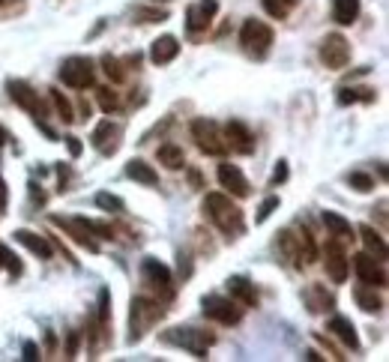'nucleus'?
I'll return each instance as SVG.
<instances>
[{"label": "nucleus", "mask_w": 389, "mask_h": 362, "mask_svg": "<svg viewBox=\"0 0 389 362\" xmlns=\"http://www.w3.org/2000/svg\"><path fill=\"white\" fill-rule=\"evenodd\" d=\"M204 213L207 219L216 224V228L225 234V236H240L243 228H246V222H243V210L231 204V198L228 195H222V192H210L204 198Z\"/></svg>", "instance_id": "nucleus-1"}, {"label": "nucleus", "mask_w": 389, "mask_h": 362, "mask_svg": "<svg viewBox=\"0 0 389 362\" xmlns=\"http://www.w3.org/2000/svg\"><path fill=\"white\" fill-rule=\"evenodd\" d=\"M162 344H171V347H183V351L195 354L198 359H204L207 351L216 344V335L204 332V330H195V327H171L159 335Z\"/></svg>", "instance_id": "nucleus-2"}, {"label": "nucleus", "mask_w": 389, "mask_h": 362, "mask_svg": "<svg viewBox=\"0 0 389 362\" xmlns=\"http://www.w3.org/2000/svg\"><path fill=\"white\" fill-rule=\"evenodd\" d=\"M162 318H165V308H162L156 299L135 296L129 306V342H141Z\"/></svg>", "instance_id": "nucleus-3"}, {"label": "nucleus", "mask_w": 389, "mask_h": 362, "mask_svg": "<svg viewBox=\"0 0 389 362\" xmlns=\"http://www.w3.org/2000/svg\"><path fill=\"white\" fill-rule=\"evenodd\" d=\"M273 40H275V33L267 21H258V18H246L243 21V28H240V45H243V52L249 57H255V60H263L270 54V48H273Z\"/></svg>", "instance_id": "nucleus-4"}, {"label": "nucleus", "mask_w": 389, "mask_h": 362, "mask_svg": "<svg viewBox=\"0 0 389 362\" xmlns=\"http://www.w3.org/2000/svg\"><path fill=\"white\" fill-rule=\"evenodd\" d=\"M201 308L210 320L222 323V327H234V323L243 320V306L237 303L234 296H219V294H210L201 299Z\"/></svg>", "instance_id": "nucleus-5"}, {"label": "nucleus", "mask_w": 389, "mask_h": 362, "mask_svg": "<svg viewBox=\"0 0 389 362\" xmlns=\"http://www.w3.org/2000/svg\"><path fill=\"white\" fill-rule=\"evenodd\" d=\"M60 81L72 90H87V87H93L96 81V69H93V60L90 57H66L64 64H60Z\"/></svg>", "instance_id": "nucleus-6"}, {"label": "nucleus", "mask_w": 389, "mask_h": 362, "mask_svg": "<svg viewBox=\"0 0 389 362\" xmlns=\"http://www.w3.org/2000/svg\"><path fill=\"white\" fill-rule=\"evenodd\" d=\"M192 141L198 144L201 153L207 156H225L228 153V144H225V135L219 132V126L207 117L192 120Z\"/></svg>", "instance_id": "nucleus-7"}, {"label": "nucleus", "mask_w": 389, "mask_h": 362, "mask_svg": "<svg viewBox=\"0 0 389 362\" xmlns=\"http://www.w3.org/2000/svg\"><path fill=\"white\" fill-rule=\"evenodd\" d=\"M141 279H144V284H150L153 291H159L165 299H174V279H171V270L162 264V260L144 258V260H141Z\"/></svg>", "instance_id": "nucleus-8"}, {"label": "nucleus", "mask_w": 389, "mask_h": 362, "mask_svg": "<svg viewBox=\"0 0 389 362\" xmlns=\"http://www.w3.org/2000/svg\"><path fill=\"white\" fill-rule=\"evenodd\" d=\"M321 64L326 69H345L350 64V42L342 33H330L321 42Z\"/></svg>", "instance_id": "nucleus-9"}, {"label": "nucleus", "mask_w": 389, "mask_h": 362, "mask_svg": "<svg viewBox=\"0 0 389 362\" xmlns=\"http://www.w3.org/2000/svg\"><path fill=\"white\" fill-rule=\"evenodd\" d=\"M6 93H9L12 102H16L18 108H24L28 114H33L36 120L45 117V105L40 102V93H36L28 81H12V78H9V81H6Z\"/></svg>", "instance_id": "nucleus-10"}, {"label": "nucleus", "mask_w": 389, "mask_h": 362, "mask_svg": "<svg viewBox=\"0 0 389 362\" xmlns=\"http://www.w3.org/2000/svg\"><path fill=\"white\" fill-rule=\"evenodd\" d=\"M52 224H57V228H64L75 243H78L81 248H87V252H99V243H96V234L90 231V224H87V219H69V216H52Z\"/></svg>", "instance_id": "nucleus-11"}, {"label": "nucleus", "mask_w": 389, "mask_h": 362, "mask_svg": "<svg viewBox=\"0 0 389 362\" xmlns=\"http://www.w3.org/2000/svg\"><path fill=\"white\" fill-rule=\"evenodd\" d=\"M354 270L362 284H369V288H386V270L381 260H374V255L362 252L354 258Z\"/></svg>", "instance_id": "nucleus-12"}, {"label": "nucleus", "mask_w": 389, "mask_h": 362, "mask_svg": "<svg viewBox=\"0 0 389 362\" xmlns=\"http://www.w3.org/2000/svg\"><path fill=\"white\" fill-rule=\"evenodd\" d=\"M120 138H123V126L120 123H111V120H102L99 126L93 129V147L99 150L102 156H114L120 150Z\"/></svg>", "instance_id": "nucleus-13"}, {"label": "nucleus", "mask_w": 389, "mask_h": 362, "mask_svg": "<svg viewBox=\"0 0 389 362\" xmlns=\"http://www.w3.org/2000/svg\"><path fill=\"white\" fill-rule=\"evenodd\" d=\"M225 144H228V150L249 156L255 150V135L243 120H228L225 123Z\"/></svg>", "instance_id": "nucleus-14"}, {"label": "nucleus", "mask_w": 389, "mask_h": 362, "mask_svg": "<svg viewBox=\"0 0 389 362\" xmlns=\"http://www.w3.org/2000/svg\"><path fill=\"white\" fill-rule=\"evenodd\" d=\"M216 12H219V0H195L189 12H186V28H189V33L207 30L213 18H216Z\"/></svg>", "instance_id": "nucleus-15"}, {"label": "nucleus", "mask_w": 389, "mask_h": 362, "mask_svg": "<svg viewBox=\"0 0 389 362\" xmlns=\"http://www.w3.org/2000/svg\"><path fill=\"white\" fill-rule=\"evenodd\" d=\"M216 177L222 183V189H228L234 198H249V195H252V186H249V180L243 177V171L237 165H231V162H222Z\"/></svg>", "instance_id": "nucleus-16"}, {"label": "nucleus", "mask_w": 389, "mask_h": 362, "mask_svg": "<svg viewBox=\"0 0 389 362\" xmlns=\"http://www.w3.org/2000/svg\"><path fill=\"white\" fill-rule=\"evenodd\" d=\"M180 54V42L177 36H159V40H153V45H150V60H153L156 66H168L174 57Z\"/></svg>", "instance_id": "nucleus-17"}, {"label": "nucleus", "mask_w": 389, "mask_h": 362, "mask_svg": "<svg viewBox=\"0 0 389 362\" xmlns=\"http://www.w3.org/2000/svg\"><path fill=\"white\" fill-rule=\"evenodd\" d=\"M326 272H330V279L335 284H342L347 279V258L342 252V246H338V240L326 243Z\"/></svg>", "instance_id": "nucleus-18"}, {"label": "nucleus", "mask_w": 389, "mask_h": 362, "mask_svg": "<svg viewBox=\"0 0 389 362\" xmlns=\"http://www.w3.org/2000/svg\"><path fill=\"white\" fill-rule=\"evenodd\" d=\"M303 299H306V306H309L311 315H323V311H333L335 308V296L326 291L323 284H309Z\"/></svg>", "instance_id": "nucleus-19"}, {"label": "nucleus", "mask_w": 389, "mask_h": 362, "mask_svg": "<svg viewBox=\"0 0 389 362\" xmlns=\"http://www.w3.org/2000/svg\"><path fill=\"white\" fill-rule=\"evenodd\" d=\"M326 332H333L345 347H350V351H359V335H357V327H354V323H350L347 318H338V315H335L330 323H326Z\"/></svg>", "instance_id": "nucleus-20"}, {"label": "nucleus", "mask_w": 389, "mask_h": 362, "mask_svg": "<svg viewBox=\"0 0 389 362\" xmlns=\"http://www.w3.org/2000/svg\"><path fill=\"white\" fill-rule=\"evenodd\" d=\"M12 236H16V243H21L24 248H30V252H33V255H40V258H52V255H54L52 243H48L45 236H40V234L28 231V228H18Z\"/></svg>", "instance_id": "nucleus-21"}, {"label": "nucleus", "mask_w": 389, "mask_h": 362, "mask_svg": "<svg viewBox=\"0 0 389 362\" xmlns=\"http://www.w3.org/2000/svg\"><path fill=\"white\" fill-rule=\"evenodd\" d=\"M228 291H231V296H234L240 306H255V303H258L255 284L249 282L246 276H231V279H228Z\"/></svg>", "instance_id": "nucleus-22"}, {"label": "nucleus", "mask_w": 389, "mask_h": 362, "mask_svg": "<svg viewBox=\"0 0 389 362\" xmlns=\"http://www.w3.org/2000/svg\"><path fill=\"white\" fill-rule=\"evenodd\" d=\"M156 159L165 165L168 171H180L186 168V153H183V147H177L174 141H165L159 150H156Z\"/></svg>", "instance_id": "nucleus-23"}, {"label": "nucleus", "mask_w": 389, "mask_h": 362, "mask_svg": "<svg viewBox=\"0 0 389 362\" xmlns=\"http://www.w3.org/2000/svg\"><path fill=\"white\" fill-rule=\"evenodd\" d=\"M354 299H357V306H359L362 311H369V315H378V311H383V299H381L378 288L359 284V288L354 291Z\"/></svg>", "instance_id": "nucleus-24"}, {"label": "nucleus", "mask_w": 389, "mask_h": 362, "mask_svg": "<svg viewBox=\"0 0 389 362\" xmlns=\"http://www.w3.org/2000/svg\"><path fill=\"white\" fill-rule=\"evenodd\" d=\"M126 177L135 183H144V186H159V174L153 171V165H147L141 159L126 162Z\"/></svg>", "instance_id": "nucleus-25"}, {"label": "nucleus", "mask_w": 389, "mask_h": 362, "mask_svg": "<svg viewBox=\"0 0 389 362\" xmlns=\"http://www.w3.org/2000/svg\"><path fill=\"white\" fill-rule=\"evenodd\" d=\"M359 236H362V243H366V248H369V255H374L378 260H386V255H389V248H386V240L381 236V231H374L371 224H362L359 228Z\"/></svg>", "instance_id": "nucleus-26"}, {"label": "nucleus", "mask_w": 389, "mask_h": 362, "mask_svg": "<svg viewBox=\"0 0 389 362\" xmlns=\"http://www.w3.org/2000/svg\"><path fill=\"white\" fill-rule=\"evenodd\" d=\"M338 105H357V102H374L378 90L371 87H338Z\"/></svg>", "instance_id": "nucleus-27"}, {"label": "nucleus", "mask_w": 389, "mask_h": 362, "mask_svg": "<svg viewBox=\"0 0 389 362\" xmlns=\"http://www.w3.org/2000/svg\"><path fill=\"white\" fill-rule=\"evenodd\" d=\"M333 18L342 28L354 24L359 18V0H333Z\"/></svg>", "instance_id": "nucleus-28"}, {"label": "nucleus", "mask_w": 389, "mask_h": 362, "mask_svg": "<svg viewBox=\"0 0 389 362\" xmlns=\"http://www.w3.org/2000/svg\"><path fill=\"white\" fill-rule=\"evenodd\" d=\"M323 224L330 228L335 236H345V240H354V224H350L345 216H338V213H333V210H323Z\"/></svg>", "instance_id": "nucleus-29"}, {"label": "nucleus", "mask_w": 389, "mask_h": 362, "mask_svg": "<svg viewBox=\"0 0 389 362\" xmlns=\"http://www.w3.org/2000/svg\"><path fill=\"white\" fill-rule=\"evenodd\" d=\"M261 4H263V9H267L270 18H279V21H282V18L291 16L299 0H261Z\"/></svg>", "instance_id": "nucleus-30"}, {"label": "nucleus", "mask_w": 389, "mask_h": 362, "mask_svg": "<svg viewBox=\"0 0 389 362\" xmlns=\"http://www.w3.org/2000/svg\"><path fill=\"white\" fill-rule=\"evenodd\" d=\"M279 246L285 248V255L291 258L297 267H303V260H299V243H297V234H294L291 228H285V231L279 234Z\"/></svg>", "instance_id": "nucleus-31"}, {"label": "nucleus", "mask_w": 389, "mask_h": 362, "mask_svg": "<svg viewBox=\"0 0 389 362\" xmlns=\"http://www.w3.org/2000/svg\"><path fill=\"white\" fill-rule=\"evenodd\" d=\"M132 16H135L138 24H156V21H168V9H159V6H138Z\"/></svg>", "instance_id": "nucleus-32"}, {"label": "nucleus", "mask_w": 389, "mask_h": 362, "mask_svg": "<svg viewBox=\"0 0 389 362\" xmlns=\"http://www.w3.org/2000/svg\"><path fill=\"white\" fill-rule=\"evenodd\" d=\"M102 69H105V75L114 84H123L126 81V66H123V60H117V57H111V54H102Z\"/></svg>", "instance_id": "nucleus-33"}, {"label": "nucleus", "mask_w": 389, "mask_h": 362, "mask_svg": "<svg viewBox=\"0 0 389 362\" xmlns=\"http://www.w3.org/2000/svg\"><path fill=\"white\" fill-rule=\"evenodd\" d=\"M96 308H99V311H96V323L108 332V327H111V291H108V288L99 291V306H96Z\"/></svg>", "instance_id": "nucleus-34"}, {"label": "nucleus", "mask_w": 389, "mask_h": 362, "mask_svg": "<svg viewBox=\"0 0 389 362\" xmlns=\"http://www.w3.org/2000/svg\"><path fill=\"white\" fill-rule=\"evenodd\" d=\"M48 96H52V102H54V108H57V117L64 120V123H72V120H75V111H72V105H69V99L60 93V90H48Z\"/></svg>", "instance_id": "nucleus-35"}, {"label": "nucleus", "mask_w": 389, "mask_h": 362, "mask_svg": "<svg viewBox=\"0 0 389 362\" xmlns=\"http://www.w3.org/2000/svg\"><path fill=\"white\" fill-rule=\"evenodd\" d=\"M96 99H99V108H102L105 114H114V111L120 108V96L111 90V87H99V90H96Z\"/></svg>", "instance_id": "nucleus-36"}, {"label": "nucleus", "mask_w": 389, "mask_h": 362, "mask_svg": "<svg viewBox=\"0 0 389 362\" xmlns=\"http://www.w3.org/2000/svg\"><path fill=\"white\" fill-rule=\"evenodd\" d=\"M96 207L105 210V213H123V210H126V204H123L117 195H111V192H99L96 195Z\"/></svg>", "instance_id": "nucleus-37"}, {"label": "nucleus", "mask_w": 389, "mask_h": 362, "mask_svg": "<svg viewBox=\"0 0 389 362\" xmlns=\"http://www.w3.org/2000/svg\"><path fill=\"white\" fill-rule=\"evenodd\" d=\"M347 183H350V189H357V192H371L374 189V177L366 171H350Z\"/></svg>", "instance_id": "nucleus-38"}, {"label": "nucleus", "mask_w": 389, "mask_h": 362, "mask_svg": "<svg viewBox=\"0 0 389 362\" xmlns=\"http://www.w3.org/2000/svg\"><path fill=\"white\" fill-rule=\"evenodd\" d=\"M0 267H6V270L12 272V276H21V260H18L16 255H12L6 246H0Z\"/></svg>", "instance_id": "nucleus-39"}, {"label": "nucleus", "mask_w": 389, "mask_h": 362, "mask_svg": "<svg viewBox=\"0 0 389 362\" xmlns=\"http://www.w3.org/2000/svg\"><path fill=\"white\" fill-rule=\"evenodd\" d=\"M273 210H279V198H267V201L261 204V210H258L255 222H258V224H261V222H267V219L273 216Z\"/></svg>", "instance_id": "nucleus-40"}, {"label": "nucleus", "mask_w": 389, "mask_h": 362, "mask_svg": "<svg viewBox=\"0 0 389 362\" xmlns=\"http://www.w3.org/2000/svg\"><path fill=\"white\" fill-rule=\"evenodd\" d=\"M24 359H28V362H36V359H40V347H36L33 342L24 344Z\"/></svg>", "instance_id": "nucleus-41"}, {"label": "nucleus", "mask_w": 389, "mask_h": 362, "mask_svg": "<svg viewBox=\"0 0 389 362\" xmlns=\"http://www.w3.org/2000/svg\"><path fill=\"white\" fill-rule=\"evenodd\" d=\"M66 147H69V153H72V156H81V150H84L81 141L75 138V135H69V138H66Z\"/></svg>", "instance_id": "nucleus-42"}, {"label": "nucleus", "mask_w": 389, "mask_h": 362, "mask_svg": "<svg viewBox=\"0 0 389 362\" xmlns=\"http://www.w3.org/2000/svg\"><path fill=\"white\" fill-rule=\"evenodd\" d=\"M282 180H287V168H285V162H279V168H275V174H273V183H282Z\"/></svg>", "instance_id": "nucleus-43"}, {"label": "nucleus", "mask_w": 389, "mask_h": 362, "mask_svg": "<svg viewBox=\"0 0 389 362\" xmlns=\"http://www.w3.org/2000/svg\"><path fill=\"white\" fill-rule=\"evenodd\" d=\"M306 359H311V362H321V359H323V356H321V354H318V351H309V354H306Z\"/></svg>", "instance_id": "nucleus-44"}, {"label": "nucleus", "mask_w": 389, "mask_h": 362, "mask_svg": "<svg viewBox=\"0 0 389 362\" xmlns=\"http://www.w3.org/2000/svg\"><path fill=\"white\" fill-rule=\"evenodd\" d=\"M4 141H6V129L0 126V147H4Z\"/></svg>", "instance_id": "nucleus-45"}, {"label": "nucleus", "mask_w": 389, "mask_h": 362, "mask_svg": "<svg viewBox=\"0 0 389 362\" xmlns=\"http://www.w3.org/2000/svg\"><path fill=\"white\" fill-rule=\"evenodd\" d=\"M0 6H4V0H0Z\"/></svg>", "instance_id": "nucleus-46"}, {"label": "nucleus", "mask_w": 389, "mask_h": 362, "mask_svg": "<svg viewBox=\"0 0 389 362\" xmlns=\"http://www.w3.org/2000/svg\"><path fill=\"white\" fill-rule=\"evenodd\" d=\"M156 4H159V0H156Z\"/></svg>", "instance_id": "nucleus-47"}]
</instances>
